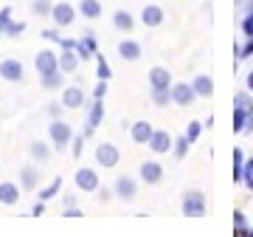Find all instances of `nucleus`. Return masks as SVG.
Segmentation results:
<instances>
[{
  "label": "nucleus",
  "mask_w": 253,
  "mask_h": 237,
  "mask_svg": "<svg viewBox=\"0 0 253 237\" xmlns=\"http://www.w3.org/2000/svg\"><path fill=\"white\" fill-rule=\"evenodd\" d=\"M234 133H253V99L248 91L234 99Z\"/></svg>",
  "instance_id": "obj_1"
},
{
  "label": "nucleus",
  "mask_w": 253,
  "mask_h": 237,
  "mask_svg": "<svg viewBox=\"0 0 253 237\" xmlns=\"http://www.w3.org/2000/svg\"><path fill=\"white\" fill-rule=\"evenodd\" d=\"M48 138H51V144L56 147V153L59 150H65V147L73 141V130L68 121H62V118H54L51 124H48Z\"/></svg>",
  "instance_id": "obj_2"
},
{
  "label": "nucleus",
  "mask_w": 253,
  "mask_h": 237,
  "mask_svg": "<svg viewBox=\"0 0 253 237\" xmlns=\"http://www.w3.org/2000/svg\"><path fill=\"white\" fill-rule=\"evenodd\" d=\"M183 215L186 218H203L206 215V195L200 189H189L183 195Z\"/></svg>",
  "instance_id": "obj_3"
},
{
  "label": "nucleus",
  "mask_w": 253,
  "mask_h": 237,
  "mask_svg": "<svg viewBox=\"0 0 253 237\" xmlns=\"http://www.w3.org/2000/svg\"><path fill=\"white\" fill-rule=\"evenodd\" d=\"M118 158H121V153H118L116 144H110V141H101L99 147H96V161H99L104 170H113V167H118Z\"/></svg>",
  "instance_id": "obj_4"
},
{
  "label": "nucleus",
  "mask_w": 253,
  "mask_h": 237,
  "mask_svg": "<svg viewBox=\"0 0 253 237\" xmlns=\"http://www.w3.org/2000/svg\"><path fill=\"white\" fill-rule=\"evenodd\" d=\"M76 189L79 192H96L99 189V175H96V170L79 167V170H76Z\"/></svg>",
  "instance_id": "obj_5"
},
{
  "label": "nucleus",
  "mask_w": 253,
  "mask_h": 237,
  "mask_svg": "<svg viewBox=\"0 0 253 237\" xmlns=\"http://www.w3.org/2000/svg\"><path fill=\"white\" fill-rule=\"evenodd\" d=\"M194 85L191 82H174L172 85V102L174 105H180V108H189L191 102H194Z\"/></svg>",
  "instance_id": "obj_6"
},
{
  "label": "nucleus",
  "mask_w": 253,
  "mask_h": 237,
  "mask_svg": "<svg viewBox=\"0 0 253 237\" xmlns=\"http://www.w3.org/2000/svg\"><path fill=\"white\" fill-rule=\"evenodd\" d=\"M113 192H116V198H121V201H132L138 195V183L132 175H121L116 181V186H113Z\"/></svg>",
  "instance_id": "obj_7"
},
{
  "label": "nucleus",
  "mask_w": 253,
  "mask_h": 237,
  "mask_svg": "<svg viewBox=\"0 0 253 237\" xmlns=\"http://www.w3.org/2000/svg\"><path fill=\"white\" fill-rule=\"evenodd\" d=\"M34 68H37V73H48V71H59V54L56 51H40L37 54V59H34Z\"/></svg>",
  "instance_id": "obj_8"
},
{
  "label": "nucleus",
  "mask_w": 253,
  "mask_h": 237,
  "mask_svg": "<svg viewBox=\"0 0 253 237\" xmlns=\"http://www.w3.org/2000/svg\"><path fill=\"white\" fill-rule=\"evenodd\" d=\"M96 34L93 31H84V34L76 40V54H79V59H90V57H96Z\"/></svg>",
  "instance_id": "obj_9"
},
{
  "label": "nucleus",
  "mask_w": 253,
  "mask_h": 237,
  "mask_svg": "<svg viewBox=\"0 0 253 237\" xmlns=\"http://www.w3.org/2000/svg\"><path fill=\"white\" fill-rule=\"evenodd\" d=\"M0 76L6 82H23V62L20 59H3L0 62Z\"/></svg>",
  "instance_id": "obj_10"
},
{
  "label": "nucleus",
  "mask_w": 253,
  "mask_h": 237,
  "mask_svg": "<svg viewBox=\"0 0 253 237\" xmlns=\"http://www.w3.org/2000/svg\"><path fill=\"white\" fill-rule=\"evenodd\" d=\"M101 118H104V99H93L90 113H87V127H84V138L93 136V130L101 124Z\"/></svg>",
  "instance_id": "obj_11"
},
{
  "label": "nucleus",
  "mask_w": 253,
  "mask_h": 237,
  "mask_svg": "<svg viewBox=\"0 0 253 237\" xmlns=\"http://www.w3.org/2000/svg\"><path fill=\"white\" fill-rule=\"evenodd\" d=\"M138 175H141V181L144 183H161L163 167L158 164V161H144V164L138 167Z\"/></svg>",
  "instance_id": "obj_12"
},
{
  "label": "nucleus",
  "mask_w": 253,
  "mask_h": 237,
  "mask_svg": "<svg viewBox=\"0 0 253 237\" xmlns=\"http://www.w3.org/2000/svg\"><path fill=\"white\" fill-rule=\"evenodd\" d=\"M149 85H152V91H169L172 88V73L158 65V68L149 71Z\"/></svg>",
  "instance_id": "obj_13"
},
{
  "label": "nucleus",
  "mask_w": 253,
  "mask_h": 237,
  "mask_svg": "<svg viewBox=\"0 0 253 237\" xmlns=\"http://www.w3.org/2000/svg\"><path fill=\"white\" fill-rule=\"evenodd\" d=\"M51 17H54L56 26H71L73 20H76V9H73L71 3H56L54 11H51Z\"/></svg>",
  "instance_id": "obj_14"
},
{
  "label": "nucleus",
  "mask_w": 253,
  "mask_h": 237,
  "mask_svg": "<svg viewBox=\"0 0 253 237\" xmlns=\"http://www.w3.org/2000/svg\"><path fill=\"white\" fill-rule=\"evenodd\" d=\"M155 127L149 121H132V127H129V136L135 144H149V138H152Z\"/></svg>",
  "instance_id": "obj_15"
},
{
  "label": "nucleus",
  "mask_w": 253,
  "mask_h": 237,
  "mask_svg": "<svg viewBox=\"0 0 253 237\" xmlns=\"http://www.w3.org/2000/svg\"><path fill=\"white\" fill-rule=\"evenodd\" d=\"M62 105H65L68 110H76V108H82V105H84V93H82L79 85L65 88V91H62Z\"/></svg>",
  "instance_id": "obj_16"
},
{
  "label": "nucleus",
  "mask_w": 253,
  "mask_h": 237,
  "mask_svg": "<svg viewBox=\"0 0 253 237\" xmlns=\"http://www.w3.org/2000/svg\"><path fill=\"white\" fill-rule=\"evenodd\" d=\"M149 147H152L155 153H169L174 147V138L166 133V130H155L152 138H149Z\"/></svg>",
  "instance_id": "obj_17"
},
{
  "label": "nucleus",
  "mask_w": 253,
  "mask_h": 237,
  "mask_svg": "<svg viewBox=\"0 0 253 237\" xmlns=\"http://www.w3.org/2000/svg\"><path fill=\"white\" fill-rule=\"evenodd\" d=\"M118 57L124 62H135L138 57H141V43H135V40H121L118 43Z\"/></svg>",
  "instance_id": "obj_18"
},
{
  "label": "nucleus",
  "mask_w": 253,
  "mask_h": 237,
  "mask_svg": "<svg viewBox=\"0 0 253 237\" xmlns=\"http://www.w3.org/2000/svg\"><path fill=\"white\" fill-rule=\"evenodd\" d=\"M141 23H144V26H149V28L161 26V23H163V6L149 3L146 9H141Z\"/></svg>",
  "instance_id": "obj_19"
},
{
  "label": "nucleus",
  "mask_w": 253,
  "mask_h": 237,
  "mask_svg": "<svg viewBox=\"0 0 253 237\" xmlns=\"http://www.w3.org/2000/svg\"><path fill=\"white\" fill-rule=\"evenodd\" d=\"M76 68H79V54H76L73 48H62V51H59V71L73 73Z\"/></svg>",
  "instance_id": "obj_20"
},
{
  "label": "nucleus",
  "mask_w": 253,
  "mask_h": 237,
  "mask_svg": "<svg viewBox=\"0 0 253 237\" xmlns=\"http://www.w3.org/2000/svg\"><path fill=\"white\" fill-rule=\"evenodd\" d=\"M20 201V186L11 181H3L0 183V203L3 206H14V203Z\"/></svg>",
  "instance_id": "obj_21"
},
{
  "label": "nucleus",
  "mask_w": 253,
  "mask_h": 237,
  "mask_svg": "<svg viewBox=\"0 0 253 237\" xmlns=\"http://www.w3.org/2000/svg\"><path fill=\"white\" fill-rule=\"evenodd\" d=\"M113 26H116L118 31H132V28H135V17L126 9H118L116 14H113Z\"/></svg>",
  "instance_id": "obj_22"
},
{
  "label": "nucleus",
  "mask_w": 253,
  "mask_h": 237,
  "mask_svg": "<svg viewBox=\"0 0 253 237\" xmlns=\"http://www.w3.org/2000/svg\"><path fill=\"white\" fill-rule=\"evenodd\" d=\"M65 76L62 71H48V73H40V85L45 88V91H56V88H62Z\"/></svg>",
  "instance_id": "obj_23"
},
{
  "label": "nucleus",
  "mask_w": 253,
  "mask_h": 237,
  "mask_svg": "<svg viewBox=\"0 0 253 237\" xmlns=\"http://www.w3.org/2000/svg\"><path fill=\"white\" fill-rule=\"evenodd\" d=\"M79 14L87 20H96L101 17V3L99 0H79Z\"/></svg>",
  "instance_id": "obj_24"
},
{
  "label": "nucleus",
  "mask_w": 253,
  "mask_h": 237,
  "mask_svg": "<svg viewBox=\"0 0 253 237\" xmlns=\"http://www.w3.org/2000/svg\"><path fill=\"white\" fill-rule=\"evenodd\" d=\"M191 85H194V93H197V96H211V93H214V82H211V76H206V73L194 76Z\"/></svg>",
  "instance_id": "obj_25"
},
{
  "label": "nucleus",
  "mask_w": 253,
  "mask_h": 237,
  "mask_svg": "<svg viewBox=\"0 0 253 237\" xmlns=\"http://www.w3.org/2000/svg\"><path fill=\"white\" fill-rule=\"evenodd\" d=\"M20 183H23V189H37V183H40V173H37L34 167H23V173H20Z\"/></svg>",
  "instance_id": "obj_26"
},
{
  "label": "nucleus",
  "mask_w": 253,
  "mask_h": 237,
  "mask_svg": "<svg viewBox=\"0 0 253 237\" xmlns=\"http://www.w3.org/2000/svg\"><path fill=\"white\" fill-rule=\"evenodd\" d=\"M51 147H54V144L34 141V144H31V158H34V161H40V164H45L48 158H51Z\"/></svg>",
  "instance_id": "obj_27"
},
{
  "label": "nucleus",
  "mask_w": 253,
  "mask_h": 237,
  "mask_svg": "<svg viewBox=\"0 0 253 237\" xmlns=\"http://www.w3.org/2000/svg\"><path fill=\"white\" fill-rule=\"evenodd\" d=\"M245 161H248L245 153L236 147V150H234V183H242V178H245Z\"/></svg>",
  "instance_id": "obj_28"
},
{
  "label": "nucleus",
  "mask_w": 253,
  "mask_h": 237,
  "mask_svg": "<svg viewBox=\"0 0 253 237\" xmlns=\"http://www.w3.org/2000/svg\"><path fill=\"white\" fill-rule=\"evenodd\" d=\"M234 232L239 237H251V226H248V220H245V212H239V209L234 212Z\"/></svg>",
  "instance_id": "obj_29"
},
{
  "label": "nucleus",
  "mask_w": 253,
  "mask_h": 237,
  "mask_svg": "<svg viewBox=\"0 0 253 237\" xmlns=\"http://www.w3.org/2000/svg\"><path fill=\"white\" fill-rule=\"evenodd\" d=\"M31 11H34L37 17H48L54 11V3L51 0H31Z\"/></svg>",
  "instance_id": "obj_30"
},
{
  "label": "nucleus",
  "mask_w": 253,
  "mask_h": 237,
  "mask_svg": "<svg viewBox=\"0 0 253 237\" xmlns=\"http://www.w3.org/2000/svg\"><path fill=\"white\" fill-rule=\"evenodd\" d=\"M59 189H62V178H56V181L48 183L45 189H40V201H51V198H56Z\"/></svg>",
  "instance_id": "obj_31"
},
{
  "label": "nucleus",
  "mask_w": 253,
  "mask_h": 237,
  "mask_svg": "<svg viewBox=\"0 0 253 237\" xmlns=\"http://www.w3.org/2000/svg\"><path fill=\"white\" fill-rule=\"evenodd\" d=\"M96 76H99V79H110V76H113L110 62L104 59V54H99V51H96Z\"/></svg>",
  "instance_id": "obj_32"
},
{
  "label": "nucleus",
  "mask_w": 253,
  "mask_h": 237,
  "mask_svg": "<svg viewBox=\"0 0 253 237\" xmlns=\"http://www.w3.org/2000/svg\"><path fill=\"white\" fill-rule=\"evenodd\" d=\"M189 147H191V141L186 138V133H183L180 138H174V158H186V153H189Z\"/></svg>",
  "instance_id": "obj_33"
},
{
  "label": "nucleus",
  "mask_w": 253,
  "mask_h": 237,
  "mask_svg": "<svg viewBox=\"0 0 253 237\" xmlns=\"http://www.w3.org/2000/svg\"><path fill=\"white\" fill-rule=\"evenodd\" d=\"M234 54H236V59H248V57H253V37H248L245 46H234Z\"/></svg>",
  "instance_id": "obj_34"
},
{
  "label": "nucleus",
  "mask_w": 253,
  "mask_h": 237,
  "mask_svg": "<svg viewBox=\"0 0 253 237\" xmlns=\"http://www.w3.org/2000/svg\"><path fill=\"white\" fill-rule=\"evenodd\" d=\"M152 102L158 105V108L169 105V102H172V88H169V91H152Z\"/></svg>",
  "instance_id": "obj_35"
},
{
  "label": "nucleus",
  "mask_w": 253,
  "mask_h": 237,
  "mask_svg": "<svg viewBox=\"0 0 253 237\" xmlns=\"http://www.w3.org/2000/svg\"><path fill=\"white\" fill-rule=\"evenodd\" d=\"M23 31H26V23H20V20H11L9 28H6V34L11 37V40H17V37H23Z\"/></svg>",
  "instance_id": "obj_36"
},
{
  "label": "nucleus",
  "mask_w": 253,
  "mask_h": 237,
  "mask_svg": "<svg viewBox=\"0 0 253 237\" xmlns=\"http://www.w3.org/2000/svg\"><path fill=\"white\" fill-rule=\"evenodd\" d=\"M242 183L253 192V155L248 158V161H245V178H242Z\"/></svg>",
  "instance_id": "obj_37"
},
{
  "label": "nucleus",
  "mask_w": 253,
  "mask_h": 237,
  "mask_svg": "<svg viewBox=\"0 0 253 237\" xmlns=\"http://www.w3.org/2000/svg\"><path fill=\"white\" fill-rule=\"evenodd\" d=\"M200 133H203V124H200V121H191L189 127H186V138H189L191 144L200 138Z\"/></svg>",
  "instance_id": "obj_38"
},
{
  "label": "nucleus",
  "mask_w": 253,
  "mask_h": 237,
  "mask_svg": "<svg viewBox=\"0 0 253 237\" xmlns=\"http://www.w3.org/2000/svg\"><path fill=\"white\" fill-rule=\"evenodd\" d=\"M9 23H11V6H3L0 9V34H6Z\"/></svg>",
  "instance_id": "obj_39"
},
{
  "label": "nucleus",
  "mask_w": 253,
  "mask_h": 237,
  "mask_svg": "<svg viewBox=\"0 0 253 237\" xmlns=\"http://www.w3.org/2000/svg\"><path fill=\"white\" fill-rule=\"evenodd\" d=\"M242 34L245 37H253V11H248L242 20Z\"/></svg>",
  "instance_id": "obj_40"
},
{
  "label": "nucleus",
  "mask_w": 253,
  "mask_h": 237,
  "mask_svg": "<svg viewBox=\"0 0 253 237\" xmlns=\"http://www.w3.org/2000/svg\"><path fill=\"white\" fill-rule=\"evenodd\" d=\"M62 110H68L62 102H51V105H48V116H51V118H59V116H62Z\"/></svg>",
  "instance_id": "obj_41"
},
{
  "label": "nucleus",
  "mask_w": 253,
  "mask_h": 237,
  "mask_svg": "<svg viewBox=\"0 0 253 237\" xmlns=\"http://www.w3.org/2000/svg\"><path fill=\"white\" fill-rule=\"evenodd\" d=\"M107 96V79H99V85L93 88V99H104Z\"/></svg>",
  "instance_id": "obj_42"
},
{
  "label": "nucleus",
  "mask_w": 253,
  "mask_h": 237,
  "mask_svg": "<svg viewBox=\"0 0 253 237\" xmlns=\"http://www.w3.org/2000/svg\"><path fill=\"white\" fill-rule=\"evenodd\" d=\"M71 144H73V155H76V158H79V155L84 153V136H79V138H73Z\"/></svg>",
  "instance_id": "obj_43"
},
{
  "label": "nucleus",
  "mask_w": 253,
  "mask_h": 237,
  "mask_svg": "<svg viewBox=\"0 0 253 237\" xmlns=\"http://www.w3.org/2000/svg\"><path fill=\"white\" fill-rule=\"evenodd\" d=\"M62 215L65 218H82V209H76V206H65Z\"/></svg>",
  "instance_id": "obj_44"
},
{
  "label": "nucleus",
  "mask_w": 253,
  "mask_h": 237,
  "mask_svg": "<svg viewBox=\"0 0 253 237\" xmlns=\"http://www.w3.org/2000/svg\"><path fill=\"white\" fill-rule=\"evenodd\" d=\"M31 215H34V218H40V215H45V201L34 203V209H31Z\"/></svg>",
  "instance_id": "obj_45"
},
{
  "label": "nucleus",
  "mask_w": 253,
  "mask_h": 237,
  "mask_svg": "<svg viewBox=\"0 0 253 237\" xmlns=\"http://www.w3.org/2000/svg\"><path fill=\"white\" fill-rule=\"evenodd\" d=\"M110 198H113V192H110V189H104V186H101V189H99V201H101V203H107Z\"/></svg>",
  "instance_id": "obj_46"
},
{
  "label": "nucleus",
  "mask_w": 253,
  "mask_h": 237,
  "mask_svg": "<svg viewBox=\"0 0 253 237\" xmlns=\"http://www.w3.org/2000/svg\"><path fill=\"white\" fill-rule=\"evenodd\" d=\"M76 203V195H65V206H73Z\"/></svg>",
  "instance_id": "obj_47"
},
{
  "label": "nucleus",
  "mask_w": 253,
  "mask_h": 237,
  "mask_svg": "<svg viewBox=\"0 0 253 237\" xmlns=\"http://www.w3.org/2000/svg\"><path fill=\"white\" fill-rule=\"evenodd\" d=\"M248 91H251V93H253V71H251V73H248Z\"/></svg>",
  "instance_id": "obj_48"
},
{
  "label": "nucleus",
  "mask_w": 253,
  "mask_h": 237,
  "mask_svg": "<svg viewBox=\"0 0 253 237\" xmlns=\"http://www.w3.org/2000/svg\"><path fill=\"white\" fill-rule=\"evenodd\" d=\"M245 9H248V11H253V0H248V3H245Z\"/></svg>",
  "instance_id": "obj_49"
},
{
  "label": "nucleus",
  "mask_w": 253,
  "mask_h": 237,
  "mask_svg": "<svg viewBox=\"0 0 253 237\" xmlns=\"http://www.w3.org/2000/svg\"><path fill=\"white\" fill-rule=\"evenodd\" d=\"M251 237H253V229H251Z\"/></svg>",
  "instance_id": "obj_50"
}]
</instances>
